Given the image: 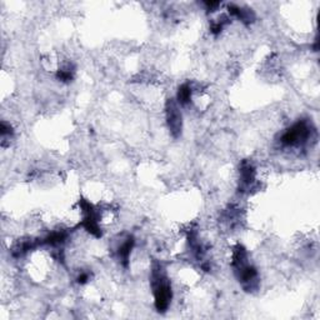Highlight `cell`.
<instances>
[{"instance_id":"1","label":"cell","mask_w":320,"mask_h":320,"mask_svg":"<svg viewBox=\"0 0 320 320\" xmlns=\"http://www.w3.org/2000/svg\"><path fill=\"white\" fill-rule=\"evenodd\" d=\"M233 266L246 292H251L258 288V272L251 264H249L248 253L241 245H237L233 251Z\"/></svg>"},{"instance_id":"2","label":"cell","mask_w":320,"mask_h":320,"mask_svg":"<svg viewBox=\"0 0 320 320\" xmlns=\"http://www.w3.org/2000/svg\"><path fill=\"white\" fill-rule=\"evenodd\" d=\"M151 288H153L154 304H155L156 310L159 313H164L169 308L173 292L169 278L159 264L154 265L151 270Z\"/></svg>"},{"instance_id":"3","label":"cell","mask_w":320,"mask_h":320,"mask_svg":"<svg viewBox=\"0 0 320 320\" xmlns=\"http://www.w3.org/2000/svg\"><path fill=\"white\" fill-rule=\"evenodd\" d=\"M311 136V129L304 120L295 123L280 138V143L284 146H301L308 143Z\"/></svg>"},{"instance_id":"4","label":"cell","mask_w":320,"mask_h":320,"mask_svg":"<svg viewBox=\"0 0 320 320\" xmlns=\"http://www.w3.org/2000/svg\"><path fill=\"white\" fill-rule=\"evenodd\" d=\"M80 208L83 211V227L85 228L86 232L96 238L101 237V229L100 224H99L100 220H99V214L96 209L86 200L80 201Z\"/></svg>"},{"instance_id":"5","label":"cell","mask_w":320,"mask_h":320,"mask_svg":"<svg viewBox=\"0 0 320 320\" xmlns=\"http://www.w3.org/2000/svg\"><path fill=\"white\" fill-rule=\"evenodd\" d=\"M165 117H167L168 128L174 138H179L183 130V118L179 105L174 99H169L165 104Z\"/></svg>"},{"instance_id":"6","label":"cell","mask_w":320,"mask_h":320,"mask_svg":"<svg viewBox=\"0 0 320 320\" xmlns=\"http://www.w3.org/2000/svg\"><path fill=\"white\" fill-rule=\"evenodd\" d=\"M255 183V168L251 163L243 162L240 167V185L243 189H250Z\"/></svg>"},{"instance_id":"7","label":"cell","mask_w":320,"mask_h":320,"mask_svg":"<svg viewBox=\"0 0 320 320\" xmlns=\"http://www.w3.org/2000/svg\"><path fill=\"white\" fill-rule=\"evenodd\" d=\"M229 14L232 17L238 18V19L245 23V24H250L254 20V18H255L254 17V13L250 9H244V8L238 7V5L234 4L229 5Z\"/></svg>"},{"instance_id":"8","label":"cell","mask_w":320,"mask_h":320,"mask_svg":"<svg viewBox=\"0 0 320 320\" xmlns=\"http://www.w3.org/2000/svg\"><path fill=\"white\" fill-rule=\"evenodd\" d=\"M134 246V238L129 237L122 245L118 249V255H119L120 261L124 266H128V263H129V258H130V253H132V249Z\"/></svg>"},{"instance_id":"9","label":"cell","mask_w":320,"mask_h":320,"mask_svg":"<svg viewBox=\"0 0 320 320\" xmlns=\"http://www.w3.org/2000/svg\"><path fill=\"white\" fill-rule=\"evenodd\" d=\"M191 95H193V88L189 83L180 85L179 90H178V104L180 105H188L191 101Z\"/></svg>"},{"instance_id":"10","label":"cell","mask_w":320,"mask_h":320,"mask_svg":"<svg viewBox=\"0 0 320 320\" xmlns=\"http://www.w3.org/2000/svg\"><path fill=\"white\" fill-rule=\"evenodd\" d=\"M65 238H67V233L54 232L44 239V243L48 244V245H59V244L64 243Z\"/></svg>"},{"instance_id":"11","label":"cell","mask_w":320,"mask_h":320,"mask_svg":"<svg viewBox=\"0 0 320 320\" xmlns=\"http://www.w3.org/2000/svg\"><path fill=\"white\" fill-rule=\"evenodd\" d=\"M57 78L60 81H65V83H68V81H72L73 69L70 68V65H67V67L59 69V72H58V74H57Z\"/></svg>"},{"instance_id":"12","label":"cell","mask_w":320,"mask_h":320,"mask_svg":"<svg viewBox=\"0 0 320 320\" xmlns=\"http://www.w3.org/2000/svg\"><path fill=\"white\" fill-rule=\"evenodd\" d=\"M0 133H2L3 140H5L7 138H10V135L13 134V130H12V127H10V124H8L7 122H2V130H0Z\"/></svg>"},{"instance_id":"13","label":"cell","mask_w":320,"mask_h":320,"mask_svg":"<svg viewBox=\"0 0 320 320\" xmlns=\"http://www.w3.org/2000/svg\"><path fill=\"white\" fill-rule=\"evenodd\" d=\"M77 280L79 284H85V283L89 280V274L88 273H81L79 277H78Z\"/></svg>"}]
</instances>
